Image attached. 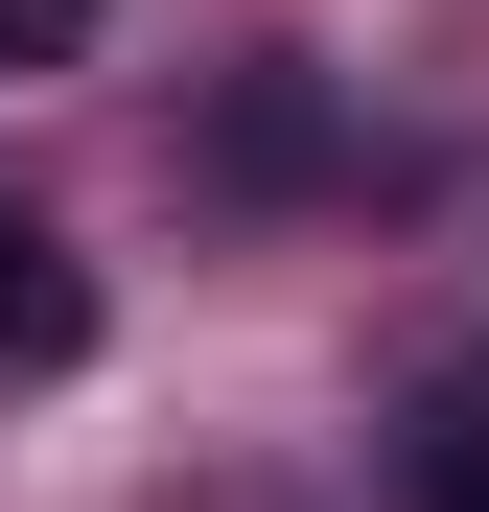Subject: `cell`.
<instances>
[{
    "label": "cell",
    "instance_id": "6da1fadb",
    "mask_svg": "<svg viewBox=\"0 0 489 512\" xmlns=\"http://www.w3.org/2000/svg\"><path fill=\"white\" fill-rule=\"evenodd\" d=\"M70 350H94V280H70L24 210H0V373H70Z\"/></svg>",
    "mask_w": 489,
    "mask_h": 512
},
{
    "label": "cell",
    "instance_id": "7a4b0ae2",
    "mask_svg": "<svg viewBox=\"0 0 489 512\" xmlns=\"http://www.w3.org/2000/svg\"><path fill=\"white\" fill-rule=\"evenodd\" d=\"M420 512H489V396H420V443H396Z\"/></svg>",
    "mask_w": 489,
    "mask_h": 512
},
{
    "label": "cell",
    "instance_id": "3957f363",
    "mask_svg": "<svg viewBox=\"0 0 489 512\" xmlns=\"http://www.w3.org/2000/svg\"><path fill=\"white\" fill-rule=\"evenodd\" d=\"M24 70H94V0H0V94Z\"/></svg>",
    "mask_w": 489,
    "mask_h": 512
}]
</instances>
